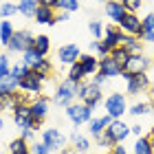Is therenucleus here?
I'll return each instance as SVG.
<instances>
[{
	"mask_svg": "<svg viewBox=\"0 0 154 154\" xmlns=\"http://www.w3.org/2000/svg\"><path fill=\"white\" fill-rule=\"evenodd\" d=\"M99 73H103L106 77H121L123 64H119L115 57L106 55V57H99Z\"/></svg>",
	"mask_w": 154,
	"mask_h": 154,
	"instance_id": "2eb2a0df",
	"label": "nucleus"
},
{
	"mask_svg": "<svg viewBox=\"0 0 154 154\" xmlns=\"http://www.w3.org/2000/svg\"><path fill=\"white\" fill-rule=\"evenodd\" d=\"M0 20H2V18H0Z\"/></svg>",
	"mask_w": 154,
	"mask_h": 154,
	"instance_id": "6e6d98bb",
	"label": "nucleus"
},
{
	"mask_svg": "<svg viewBox=\"0 0 154 154\" xmlns=\"http://www.w3.org/2000/svg\"><path fill=\"white\" fill-rule=\"evenodd\" d=\"M33 20H35L38 24H44V26H55L57 24V13H55V9H51V7L38 5V11H35V16H33Z\"/></svg>",
	"mask_w": 154,
	"mask_h": 154,
	"instance_id": "f3484780",
	"label": "nucleus"
},
{
	"mask_svg": "<svg viewBox=\"0 0 154 154\" xmlns=\"http://www.w3.org/2000/svg\"><path fill=\"white\" fill-rule=\"evenodd\" d=\"M103 13H106V16L112 20V22H121V20L125 18V7L121 5V0H106V2H103Z\"/></svg>",
	"mask_w": 154,
	"mask_h": 154,
	"instance_id": "dca6fc26",
	"label": "nucleus"
},
{
	"mask_svg": "<svg viewBox=\"0 0 154 154\" xmlns=\"http://www.w3.org/2000/svg\"><path fill=\"white\" fill-rule=\"evenodd\" d=\"M31 154H51V150H48L46 145L40 141V143H33V145H31Z\"/></svg>",
	"mask_w": 154,
	"mask_h": 154,
	"instance_id": "79ce46f5",
	"label": "nucleus"
},
{
	"mask_svg": "<svg viewBox=\"0 0 154 154\" xmlns=\"http://www.w3.org/2000/svg\"><path fill=\"white\" fill-rule=\"evenodd\" d=\"M130 134H132L130 125H125V123L121 121V119H112V121H110V125H108L106 130H103V134H101V137H97L95 141L99 143L101 148L112 150L117 143H123Z\"/></svg>",
	"mask_w": 154,
	"mask_h": 154,
	"instance_id": "f257e3e1",
	"label": "nucleus"
},
{
	"mask_svg": "<svg viewBox=\"0 0 154 154\" xmlns=\"http://www.w3.org/2000/svg\"><path fill=\"white\" fill-rule=\"evenodd\" d=\"M75 97H77V84L71 82V79H64V82L57 84V88H55L51 101L55 103V106L66 108V106H71V103H73Z\"/></svg>",
	"mask_w": 154,
	"mask_h": 154,
	"instance_id": "7ed1b4c3",
	"label": "nucleus"
},
{
	"mask_svg": "<svg viewBox=\"0 0 154 154\" xmlns=\"http://www.w3.org/2000/svg\"><path fill=\"white\" fill-rule=\"evenodd\" d=\"M16 90H20V82L13 75L5 77V79L0 82V95H11V93H16Z\"/></svg>",
	"mask_w": 154,
	"mask_h": 154,
	"instance_id": "393cba45",
	"label": "nucleus"
},
{
	"mask_svg": "<svg viewBox=\"0 0 154 154\" xmlns=\"http://www.w3.org/2000/svg\"><path fill=\"white\" fill-rule=\"evenodd\" d=\"M152 152H154V139H152Z\"/></svg>",
	"mask_w": 154,
	"mask_h": 154,
	"instance_id": "8fccbe9b",
	"label": "nucleus"
},
{
	"mask_svg": "<svg viewBox=\"0 0 154 154\" xmlns=\"http://www.w3.org/2000/svg\"><path fill=\"white\" fill-rule=\"evenodd\" d=\"M79 64L84 68V73H86V77H93V75L99 73V57L95 53H82Z\"/></svg>",
	"mask_w": 154,
	"mask_h": 154,
	"instance_id": "a211bd4d",
	"label": "nucleus"
},
{
	"mask_svg": "<svg viewBox=\"0 0 154 154\" xmlns=\"http://www.w3.org/2000/svg\"><path fill=\"white\" fill-rule=\"evenodd\" d=\"M143 33H141V40L148 42V44H154V13H148L143 20Z\"/></svg>",
	"mask_w": 154,
	"mask_h": 154,
	"instance_id": "aec40b11",
	"label": "nucleus"
},
{
	"mask_svg": "<svg viewBox=\"0 0 154 154\" xmlns=\"http://www.w3.org/2000/svg\"><path fill=\"white\" fill-rule=\"evenodd\" d=\"M150 66H152V60L145 53H141V55H130L128 62L123 64V73L121 75H143V73H148Z\"/></svg>",
	"mask_w": 154,
	"mask_h": 154,
	"instance_id": "1a4fd4ad",
	"label": "nucleus"
},
{
	"mask_svg": "<svg viewBox=\"0 0 154 154\" xmlns=\"http://www.w3.org/2000/svg\"><path fill=\"white\" fill-rule=\"evenodd\" d=\"M108 79H110V77H106V75H103V73H97V75H93V77H90V82H93V84H97V86H106V84H108Z\"/></svg>",
	"mask_w": 154,
	"mask_h": 154,
	"instance_id": "a19ab883",
	"label": "nucleus"
},
{
	"mask_svg": "<svg viewBox=\"0 0 154 154\" xmlns=\"http://www.w3.org/2000/svg\"><path fill=\"white\" fill-rule=\"evenodd\" d=\"M110 57H115L119 64H125L128 57H130V53H128V48H125V46H115L112 53H110Z\"/></svg>",
	"mask_w": 154,
	"mask_h": 154,
	"instance_id": "c9c22d12",
	"label": "nucleus"
},
{
	"mask_svg": "<svg viewBox=\"0 0 154 154\" xmlns=\"http://www.w3.org/2000/svg\"><path fill=\"white\" fill-rule=\"evenodd\" d=\"M13 33H16V29H13L11 20H0V44L7 46L13 38Z\"/></svg>",
	"mask_w": 154,
	"mask_h": 154,
	"instance_id": "b1692460",
	"label": "nucleus"
},
{
	"mask_svg": "<svg viewBox=\"0 0 154 154\" xmlns=\"http://www.w3.org/2000/svg\"><path fill=\"white\" fill-rule=\"evenodd\" d=\"M112 154H128V150L123 148V143H117L115 148H112Z\"/></svg>",
	"mask_w": 154,
	"mask_h": 154,
	"instance_id": "c03bdc74",
	"label": "nucleus"
},
{
	"mask_svg": "<svg viewBox=\"0 0 154 154\" xmlns=\"http://www.w3.org/2000/svg\"><path fill=\"white\" fill-rule=\"evenodd\" d=\"M121 46L128 48L130 55H141L143 53V40L141 38H134V35H125V40H123Z\"/></svg>",
	"mask_w": 154,
	"mask_h": 154,
	"instance_id": "5701e85b",
	"label": "nucleus"
},
{
	"mask_svg": "<svg viewBox=\"0 0 154 154\" xmlns=\"http://www.w3.org/2000/svg\"><path fill=\"white\" fill-rule=\"evenodd\" d=\"M66 79H71L75 84H82L84 79H86V73H84V68L79 62H75L73 66H68V75H66Z\"/></svg>",
	"mask_w": 154,
	"mask_h": 154,
	"instance_id": "c85d7f7f",
	"label": "nucleus"
},
{
	"mask_svg": "<svg viewBox=\"0 0 154 154\" xmlns=\"http://www.w3.org/2000/svg\"><path fill=\"white\" fill-rule=\"evenodd\" d=\"M77 9H79V0H60L55 11H68V13H73Z\"/></svg>",
	"mask_w": 154,
	"mask_h": 154,
	"instance_id": "e433bc0d",
	"label": "nucleus"
},
{
	"mask_svg": "<svg viewBox=\"0 0 154 154\" xmlns=\"http://www.w3.org/2000/svg\"><path fill=\"white\" fill-rule=\"evenodd\" d=\"M106 154H112V150H108V152H106Z\"/></svg>",
	"mask_w": 154,
	"mask_h": 154,
	"instance_id": "3c124183",
	"label": "nucleus"
},
{
	"mask_svg": "<svg viewBox=\"0 0 154 154\" xmlns=\"http://www.w3.org/2000/svg\"><path fill=\"white\" fill-rule=\"evenodd\" d=\"M134 154H154L152 152V139L150 137H137Z\"/></svg>",
	"mask_w": 154,
	"mask_h": 154,
	"instance_id": "2f4dec72",
	"label": "nucleus"
},
{
	"mask_svg": "<svg viewBox=\"0 0 154 154\" xmlns=\"http://www.w3.org/2000/svg\"><path fill=\"white\" fill-rule=\"evenodd\" d=\"M57 2H60V0H38V5H42V7H51V9H57Z\"/></svg>",
	"mask_w": 154,
	"mask_h": 154,
	"instance_id": "37998d69",
	"label": "nucleus"
},
{
	"mask_svg": "<svg viewBox=\"0 0 154 154\" xmlns=\"http://www.w3.org/2000/svg\"><path fill=\"white\" fill-rule=\"evenodd\" d=\"M16 13H20L18 11V5H13V2H2V5H0V18H2V20L13 18Z\"/></svg>",
	"mask_w": 154,
	"mask_h": 154,
	"instance_id": "473e14b6",
	"label": "nucleus"
},
{
	"mask_svg": "<svg viewBox=\"0 0 154 154\" xmlns=\"http://www.w3.org/2000/svg\"><path fill=\"white\" fill-rule=\"evenodd\" d=\"M40 60H42V55L35 51V48H29V51H24V53H22V60H20V62H22L24 66H29L31 71H33V68L40 64Z\"/></svg>",
	"mask_w": 154,
	"mask_h": 154,
	"instance_id": "a878e982",
	"label": "nucleus"
},
{
	"mask_svg": "<svg viewBox=\"0 0 154 154\" xmlns=\"http://www.w3.org/2000/svg\"><path fill=\"white\" fill-rule=\"evenodd\" d=\"M46 117H48V97L40 95L38 99L31 101V119H33V123H35L38 130H40V125L44 123Z\"/></svg>",
	"mask_w": 154,
	"mask_h": 154,
	"instance_id": "f8f14e48",
	"label": "nucleus"
},
{
	"mask_svg": "<svg viewBox=\"0 0 154 154\" xmlns=\"http://www.w3.org/2000/svg\"><path fill=\"white\" fill-rule=\"evenodd\" d=\"M132 134H137V137H143V125H132Z\"/></svg>",
	"mask_w": 154,
	"mask_h": 154,
	"instance_id": "a18cd8bd",
	"label": "nucleus"
},
{
	"mask_svg": "<svg viewBox=\"0 0 154 154\" xmlns=\"http://www.w3.org/2000/svg\"><path fill=\"white\" fill-rule=\"evenodd\" d=\"M11 60H9V55H7V53H2V55H0V82H2L5 79V77H9L11 75Z\"/></svg>",
	"mask_w": 154,
	"mask_h": 154,
	"instance_id": "72a5a7b5",
	"label": "nucleus"
},
{
	"mask_svg": "<svg viewBox=\"0 0 154 154\" xmlns=\"http://www.w3.org/2000/svg\"><path fill=\"white\" fill-rule=\"evenodd\" d=\"M60 154H77V152H75V150H66V148H64V150H62Z\"/></svg>",
	"mask_w": 154,
	"mask_h": 154,
	"instance_id": "de8ad7c7",
	"label": "nucleus"
},
{
	"mask_svg": "<svg viewBox=\"0 0 154 154\" xmlns=\"http://www.w3.org/2000/svg\"><path fill=\"white\" fill-rule=\"evenodd\" d=\"M79 57H82V51H79L77 44H64V46H60V51H57V60H60V64H64V66H73L75 62H79Z\"/></svg>",
	"mask_w": 154,
	"mask_h": 154,
	"instance_id": "4468645a",
	"label": "nucleus"
},
{
	"mask_svg": "<svg viewBox=\"0 0 154 154\" xmlns=\"http://www.w3.org/2000/svg\"><path fill=\"white\" fill-rule=\"evenodd\" d=\"M103 108L112 119H121L128 110V101H125V95L121 93H110L106 99H103Z\"/></svg>",
	"mask_w": 154,
	"mask_h": 154,
	"instance_id": "0eeeda50",
	"label": "nucleus"
},
{
	"mask_svg": "<svg viewBox=\"0 0 154 154\" xmlns=\"http://www.w3.org/2000/svg\"><path fill=\"white\" fill-rule=\"evenodd\" d=\"M11 115H13V123L20 128V132L22 130H38L35 123H33V119H31V103H26V101L18 103Z\"/></svg>",
	"mask_w": 154,
	"mask_h": 154,
	"instance_id": "6e6552de",
	"label": "nucleus"
},
{
	"mask_svg": "<svg viewBox=\"0 0 154 154\" xmlns=\"http://www.w3.org/2000/svg\"><path fill=\"white\" fill-rule=\"evenodd\" d=\"M110 121H112V117L110 115H103V117H93L90 119V123H88V130H90V137L97 139V137H101L103 134V130L110 125Z\"/></svg>",
	"mask_w": 154,
	"mask_h": 154,
	"instance_id": "6ab92c4d",
	"label": "nucleus"
},
{
	"mask_svg": "<svg viewBox=\"0 0 154 154\" xmlns=\"http://www.w3.org/2000/svg\"><path fill=\"white\" fill-rule=\"evenodd\" d=\"M0 128H5V119L2 117H0Z\"/></svg>",
	"mask_w": 154,
	"mask_h": 154,
	"instance_id": "09e8293b",
	"label": "nucleus"
},
{
	"mask_svg": "<svg viewBox=\"0 0 154 154\" xmlns=\"http://www.w3.org/2000/svg\"><path fill=\"white\" fill-rule=\"evenodd\" d=\"M121 5L125 7V11H130V13H137L139 9H141L143 0H121Z\"/></svg>",
	"mask_w": 154,
	"mask_h": 154,
	"instance_id": "ea45409f",
	"label": "nucleus"
},
{
	"mask_svg": "<svg viewBox=\"0 0 154 154\" xmlns=\"http://www.w3.org/2000/svg\"><path fill=\"white\" fill-rule=\"evenodd\" d=\"M103 38L110 40L115 46H121L123 44V40H125V33L119 29V26H112V24H108L106 29H103Z\"/></svg>",
	"mask_w": 154,
	"mask_h": 154,
	"instance_id": "412c9836",
	"label": "nucleus"
},
{
	"mask_svg": "<svg viewBox=\"0 0 154 154\" xmlns=\"http://www.w3.org/2000/svg\"><path fill=\"white\" fill-rule=\"evenodd\" d=\"M18 11L26 18H33L38 11V0H20L18 2Z\"/></svg>",
	"mask_w": 154,
	"mask_h": 154,
	"instance_id": "cd10ccee",
	"label": "nucleus"
},
{
	"mask_svg": "<svg viewBox=\"0 0 154 154\" xmlns=\"http://www.w3.org/2000/svg\"><path fill=\"white\" fill-rule=\"evenodd\" d=\"M93 108H88L84 101H73L71 106H66V117L73 121V125H84V123H90L93 119Z\"/></svg>",
	"mask_w": 154,
	"mask_h": 154,
	"instance_id": "20e7f679",
	"label": "nucleus"
},
{
	"mask_svg": "<svg viewBox=\"0 0 154 154\" xmlns=\"http://www.w3.org/2000/svg\"><path fill=\"white\" fill-rule=\"evenodd\" d=\"M33 44H35V35H33L31 31H16L13 33V38L11 42L7 44V48H9V53H24V51H29V48H33Z\"/></svg>",
	"mask_w": 154,
	"mask_h": 154,
	"instance_id": "423d86ee",
	"label": "nucleus"
},
{
	"mask_svg": "<svg viewBox=\"0 0 154 154\" xmlns=\"http://www.w3.org/2000/svg\"><path fill=\"white\" fill-rule=\"evenodd\" d=\"M128 110H130V115H134V117H145V115L154 112L152 103H148V101H137V103H132Z\"/></svg>",
	"mask_w": 154,
	"mask_h": 154,
	"instance_id": "bb28decb",
	"label": "nucleus"
},
{
	"mask_svg": "<svg viewBox=\"0 0 154 154\" xmlns=\"http://www.w3.org/2000/svg\"><path fill=\"white\" fill-rule=\"evenodd\" d=\"M33 71L40 73V75H44V77H51V73H53V64H51V60L42 57V60H40V64L33 68Z\"/></svg>",
	"mask_w": 154,
	"mask_h": 154,
	"instance_id": "f704fd0d",
	"label": "nucleus"
},
{
	"mask_svg": "<svg viewBox=\"0 0 154 154\" xmlns=\"http://www.w3.org/2000/svg\"><path fill=\"white\" fill-rule=\"evenodd\" d=\"M119 29H121L125 35H134V38H141V33H143V22H141V18L137 16V13H125V18L119 22Z\"/></svg>",
	"mask_w": 154,
	"mask_h": 154,
	"instance_id": "ddd939ff",
	"label": "nucleus"
},
{
	"mask_svg": "<svg viewBox=\"0 0 154 154\" xmlns=\"http://www.w3.org/2000/svg\"><path fill=\"white\" fill-rule=\"evenodd\" d=\"M152 66H154V57H152Z\"/></svg>",
	"mask_w": 154,
	"mask_h": 154,
	"instance_id": "864d4df0",
	"label": "nucleus"
},
{
	"mask_svg": "<svg viewBox=\"0 0 154 154\" xmlns=\"http://www.w3.org/2000/svg\"><path fill=\"white\" fill-rule=\"evenodd\" d=\"M48 82V77L40 75L35 71H29L20 79V93H31V95H42V88Z\"/></svg>",
	"mask_w": 154,
	"mask_h": 154,
	"instance_id": "39448f33",
	"label": "nucleus"
},
{
	"mask_svg": "<svg viewBox=\"0 0 154 154\" xmlns=\"http://www.w3.org/2000/svg\"><path fill=\"white\" fill-rule=\"evenodd\" d=\"M7 154H9V152H7Z\"/></svg>",
	"mask_w": 154,
	"mask_h": 154,
	"instance_id": "5fc2aeb1",
	"label": "nucleus"
},
{
	"mask_svg": "<svg viewBox=\"0 0 154 154\" xmlns=\"http://www.w3.org/2000/svg\"><path fill=\"white\" fill-rule=\"evenodd\" d=\"M77 97H79V101H84L88 108H93V110L103 101L101 88L97 86V84H93V82H82V84H77Z\"/></svg>",
	"mask_w": 154,
	"mask_h": 154,
	"instance_id": "f03ea898",
	"label": "nucleus"
},
{
	"mask_svg": "<svg viewBox=\"0 0 154 154\" xmlns=\"http://www.w3.org/2000/svg\"><path fill=\"white\" fill-rule=\"evenodd\" d=\"M42 143L46 145L51 152H62L66 148V137L62 134V132L57 128H46V130H42Z\"/></svg>",
	"mask_w": 154,
	"mask_h": 154,
	"instance_id": "9b49d317",
	"label": "nucleus"
},
{
	"mask_svg": "<svg viewBox=\"0 0 154 154\" xmlns=\"http://www.w3.org/2000/svg\"><path fill=\"white\" fill-rule=\"evenodd\" d=\"M68 16H71L68 11H60V13H57V22H64V20H68Z\"/></svg>",
	"mask_w": 154,
	"mask_h": 154,
	"instance_id": "49530a36",
	"label": "nucleus"
},
{
	"mask_svg": "<svg viewBox=\"0 0 154 154\" xmlns=\"http://www.w3.org/2000/svg\"><path fill=\"white\" fill-rule=\"evenodd\" d=\"M9 154H31V145L24 137H16L9 143Z\"/></svg>",
	"mask_w": 154,
	"mask_h": 154,
	"instance_id": "4be33fe9",
	"label": "nucleus"
},
{
	"mask_svg": "<svg viewBox=\"0 0 154 154\" xmlns=\"http://www.w3.org/2000/svg\"><path fill=\"white\" fill-rule=\"evenodd\" d=\"M152 108H154V97H152Z\"/></svg>",
	"mask_w": 154,
	"mask_h": 154,
	"instance_id": "603ef678",
	"label": "nucleus"
},
{
	"mask_svg": "<svg viewBox=\"0 0 154 154\" xmlns=\"http://www.w3.org/2000/svg\"><path fill=\"white\" fill-rule=\"evenodd\" d=\"M33 48H35L42 57H46L48 51H51V38H48V35H35V44H33Z\"/></svg>",
	"mask_w": 154,
	"mask_h": 154,
	"instance_id": "7c9ffc66",
	"label": "nucleus"
},
{
	"mask_svg": "<svg viewBox=\"0 0 154 154\" xmlns=\"http://www.w3.org/2000/svg\"><path fill=\"white\" fill-rule=\"evenodd\" d=\"M71 143H73L75 152H88V148H90V141L84 134H79V132H73L71 134Z\"/></svg>",
	"mask_w": 154,
	"mask_h": 154,
	"instance_id": "c756f323",
	"label": "nucleus"
},
{
	"mask_svg": "<svg viewBox=\"0 0 154 154\" xmlns=\"http://www.w3.org/2000/svg\"><path fill=\"white\" fill-rule=\"evenodd\" d=\"M29 71H31V68H29V66H24L22 62H18V64H13V66H11V75L16 77L18 82L22 79V77H24L26 73H29Z\"/></svg>",
	"mask_w": 154,
	"mask_h": 154,
	"instance_id": "58836bf2",
	"label": "nucleus"
},
{
	"mask_svg": "<svg viewBox=\"0 0 154 154\" xmlns=\"http://www.w3.org/2000/svg\"><path fill=\"white\" fill-rule=\"evenodd\" d=\"M125 79V90H128V95H141L145 90H150L152 82L148 75H121Z\"/></svg>",
	"mask_w": 154,
	"mask_h": 154,
	"instance_id": "9d476101",
	"label": "nucleus"
},
{
	"mask_svg": "<svg viewBox=\"0 0 154 154\" xmlns=\"http://www.w3.org/2000/svg\"><path fill=\"white\" fill-rule=\"evenodd\" d=\"M103 22H99V20H93V22L88 24V31H90V35H93L95 40H101L103 38Z\"/></svg>",
	"mask_w": 154,
	"mask_h": 154,
	"instance_id": "4c0bfd02",
	"label": "nucleus"
}]
</instances>
